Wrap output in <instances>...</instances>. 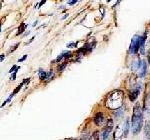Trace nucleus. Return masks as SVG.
I'll return each mask as SVG.
<instances>
[{
    "mask_svg": "<svg viewBox=\"0 0 150 140\" xmlns=\"http://www.w3.org/2000/svg\"><path fill=\"white\" fill-rule=\"evenodd\" d=\"M143 124V111L140 104H136L133 108V114L131 120V128L132 133L134 135L138 134L142 128Z\"/></svg>",
    "mask_w": 150,
    "mask_h": 140,
    "instance_id": "nucleus-1",
    "label": "nucleus"
},
{
    "mask_svg": "<svg viewBox=\"0 0 150 140\" xmlns=\"http://www.w3.org/2000/svg\"><path fill=\"white\" fill-rule=\"evenodd\" d=\"M123 101V93L122 91H115L111 93L107 99V107L110 109H119L121 107Z\"/></svg>",
    "mask_w": 150,
    "mask_h": 140,
    "instance_id": "nucleus-2",
    "label": "nucleus"
},
{
    "mask_svg": "<svg viewBox=\"0 0 150 140\" xmlns=\"http://www.w3.org/2000/svg\"><path fill=\"white\" fill-rule=\"evenodd\" d=\"M140 36L139 35H134L131 40V44L129 47V53L131 55L135 54L137 50L139 49V45H140Z\"/></svg>",
    "mask_w": 150,
    "mask_h": 140,
    "instance_id": "nucleus-3",
    "label": "nucleus"
},
{
    "mask_svg": "<svg viewBox=\"0 0 150 140\" xmlns=\"http://www.w3.org/2000/svg\"><path fill=\"white\" fill-rule=\"evenodd\" d=\"M141 86H142L141 84H138V85H137V87L135 89H132V91L129 93V99L131 101H134L137 97H138L140 91H141V88H142Z\"/></svg>",
    "mask_w": 150,
    "mask_h": 140,
    "instance_id": "nucleus-4",
    "label": "nucleus"
},
{
    "mask_svg": "<svg viewBox=\"0 0 150 140\" xmlns=\"http://www.w3.org/2000/svg\"><path fill=\"white\" fill-rule=\"evenodd\" d=\"M130 127H131V125H130L129 118H126V120L124 121V124H123V137H127L128 136Z\"/></svg>",
    "mask_w": 150,
    "mask_h": 140,
    "instance_id": "nucleus-5",
    "label": "nucleus"
},
{
    "mask_svg": "<svg viewBox=\"0 0 150 140\" xmlns=\"http://www.w3.org/2000/svg\"><path fill=\"white\" fill-rule=\"evenodd\" d=\"M104 122V116H103V113L102 112H98L97 114L95 115L94 117V123H95L97 126H100L102 125Z\"/></svg>",
    "mask_w": 150,
    "mask_h": 140,
    "instance_id": "nucleus-6",
    "label": "nucleus"
},
{
    "mask_svg": "<svg viewBox=\"0 0 150 140\" xmlns=\"http://www.w3.org/2000/svg\"><path fill=\"white\" fill-rule=\"evenodd\" d=\"M145 42H146V32L144 33V35L140 38V45H139V50L140 53L142 55L145 54Z\"/></svg>",
    "mask_w": 150,
    "mask_h": 140,
    "instance_id": "nucleus-7",
    "label": "nucleus"
},
{
    "mask_svg": "<svg viewBox=\"0 0 150 140\" xmlns=\"http://www.w3.org/2000/svg\"><path fill=\"white\" fill-rule=\"evenodd\" d=\"M146 72H147V62L145 61V60H143V62H142V67H141V69H140V73H139L140 77H144Z\"/></svg>",
    "mask_w": 150,
    "mask_h": 140,
    "instance_id": "nucleus-8",
    "label": "nucleus"
},
{
    "mask_svg": "<svg viewBox=\"0 0 150 140\" xmlns=\"http://www.w3.org/2000/svg\"><path fill=\"white\" fill-rule=\"evenodd\" d=\"M70 56H71V52H70V51H64V52H62L61 54H60L59 56L57 57L56 61L59 62L60 60H62V59L64 58V57H70Z\"/></svg>",
    "mask_w": 150,
    "mask_h": 140,
    "instance_id": "nucleus-9",
    "label": "nucleus"
},
{
    "mask_svg": "<svg viewBox=\"0 0 150 140\" xmlns=\"http://www.w3.org/2000/svg\"><path fill=\"white\" fill-rule=\"evenodd\" d=\"M110 132H111V130L108 129V128H106L105 130H103L102 133H101V138H102L103 140H107L108 137H109Z\"/></svg>",
    "mask_w": 150,
    "mask_h": 140,
    "instance_id": "nucleus-10",
    "label": "nucleus"
},
{
    "mask_svg": "<svg viewBox=\"0 0 150 140\" xmlns=\"http://www.w3.org/2000/svg\"><path fill=\"white\" fill-rule=\"evenodd\" d=\"M145 135L147 136V138L150 139V120L147 122V124H146V128H145Z\"/></svg>",
    "mask_w": 150,
    "mask_h": 140,
    "instance_id": "nucleus-11",
    "label": "nucleus"
},
{
    "mask_svg": "<svg viewBox=\"0 0 150 140\" xmlns=\"http://www.w3.org/2000/svg\"><path fill=\"white\" fill-rule=\"evenodd\" d=\"M38 73H39V78L40 79H46V76H47V74H46V72L44 71V70H42V69H39V71H38Z\"/></svg>",
    "mask_w": 150,
    "mask_h": 140,
    "instance_id": "nucleus-12",
    "label": "nucleus"
},
{
    "mask_svg": "<svg viewBox=\"0 0 150 140\" xmlns=\"http://www.w3.org/2000/svg\"><path fill=\"white\" fill-rule=\"evenodd\" d=\"M53 75H54V72H53V70L52 69H50L49 71H48V73H47V76H46V80H50V79L52 78Z\"/></svg>",
    "mask_w": 150,
    "mask_h": 140,
    "instance_id": "nucleus-13",
    "label": "nucleus"
},
{
    "mask_svg": "<svg viewBox=\"0 0 150 140\" xmlns=\"http://www.w3.org/2000/svg\"><path fill=\"white\" fill-rule=\"evenodd\" d=\"M26 24L25 23H23L22 25H21V27H19V29H18V34H21V33H23V31L25 30V28H26Z\"/></svg>",
    "mask_w": 150,
    "mask_h": 140,
    "instance_id": "nucleus-14",
    "label": "nucleus"
},
{
    "mask_svg": "<svg viewBox=\"0 0 150 140\" xmlns=\"http://www.w3.org/2000/svg\"><path fill=\"white\" fill-rule=\"evenodd\" d=\"M107 128L110 129V130H112V128H113V121H112V119H108V121H107Z\"/></svg>",
    "mask_w": 150,
    "mask_h": 140,
    "instance_id": "nucleus-15",
    "label": "nucleus"
},
{
    "mask_svg": "<svg viewBox=\"0 0 150 140\" xmlns=\"http://www.w3.org/2000/svg\"><path fill=\"white\" fill-rule=\"evenodd\" d=\"M99 139V136H98V132H95V133H94L92 136L90 137V138H89L88 140H98Z\"/></svg>",
    "mask_w": 150,
    "mask_h": 140,
    "instance_id": "nucleus-16",
    "label": "nucleus"
},
{
    "mask_svg": "<svg viewBox=\"0 0 150 140\" xmlns=\"http://www.w3.org/2000/svg\"><path fill=\"white\" fill-rule=\"evenodd\" d=\"M13 96H14L13 94H11V95L9 96V98H7V99H6L5 101H4V102H3V104H2V107H3V106H5V105H6L8 102H10V100L12 99V97H13Z\"/></svg>",
    "mask_w": 150,
    "mask_h": 140,
    "instance_id": "nucleus-17",
    "label": "nucleus"
},
{
    "mask_svg": "<svg viewBox=\"0 0 150 140\" xmlns=\"http://www.w3.org/2000/svg\"><path fill=\"white\" fill-rule=\"evenodd\" d=\"M23 85H24V83H23V82H22V83H21V84H20V85H18V86H17V88H16V89H15V90H14V92H13V93H12V94H13V95H14V94H16V93H17V92H18V91H19V90H20V89H21V88H22V86H23Z\"/></svg>",
    "mask_w": 150,
    "mask_h": 140,
    "instance_id": "nucleus-18",
    "label": "nucleus"
},
{
    "mask_svg": "<svg viewBox=\"0 0 150 140\" xmlns=\"http://www.w3.org/2000/svg\"><path fill=\"white\" fill-rule=\"evenodd\" d=\"M122 110H123L122 108H119V109H117V110H116L115 112H114V115H115L116 117L120 116V114H121V113H122Z\"/></svg>",
    "mask_w": 150,
    "mask_h": 140,
    "instance_id": "nucleus-19",
    "label": "nucleus"
},
{
    "mask_svg": "<svg viewBox=\"0 0 150 140\" xmlns=\"http://www.w3.org/2000/svg\"><path fill=\"white\" fill-rule=\"evenodd\" d=\"M66 65H67V63H66V62H65V63L62 64L61 66H59V67H58V71H59V72H61L62 70H63V69L65 68V67H66Z\"/></svg>",
    "mask_w": 150,
    "mask_h": 140,
    "instance_id": "nucleus-20",
    "label": "nucleus"
},
{
    "mask_svg": "<svg viewBox=\"0 0 150 140\" xmlns=\"http://www.w3.org/2000/svg\"><path fill=\"white\" fill-rule=\"evenodd\" d=\"M26 57H27V55H24V56L22 57V58H20V59L18 60V61H19V62H22V61H24V60L26 59Z\"/></svg>",
    "mask_w": 150,
    "mask_h": 140,
    "instance_id": "nucleus-21",
    "label": "nucleus"
},
{
    "mask_svg": "<svg viewBox=\"0 0 150 140\" xmlns=\"http://www.w3.org/2000/svg\"><path fill=\"white\" fill-rule=\"evenodd\" d=\"M71 46H76V44L75 43H69V44H67V47H71Z\"/></svg>",
    "mask_w": 150,
    "mask_h": 140,
    "instance_id": "nucleus-22",
    "label": "nucleus"
},
{
    "mask_svg": "<svg viewBox=\"0 0 150 140\" xmlns=\"http://www.w3.org/2000/svg\"><path fill=\"white\" fill-rule=\"evenodd\" d=\"M67 3H68L69 5H73V4L76 3V1H68V2H67Z\"/></svg>",
    "mask_w": 150,
    "mask_h": 140,
    "instance_id": "nucleus-23",
    "label": "nucleus"
},
{
    "mask_svg": "<svg viewBox=\"0 0 150 140\" xmlns=\"http://www.w3.org/2000/svg\"><path fill=\"white\" fill-rule=\"evenodd\" d=\"M4 59H5V55H4V54H2V55H1V59H0V61L2 62Z\"/></svg>",
    "mask_w": 150,
    "mask_h": 140,
    "instance_id": "nucleus-24",
    "label": "nucleus"
},
{
    "mask_svg": "<svg viewBox=\"0 0 150 140\" xmlns=\"http://www.w3.org/2000/svg\"><path fill=\"white\" fill-rule=\"evenodd\" d=\"M18 45H19V44H18V43H17V44H16V45H15V46H14L13 48H12V49L10 50V51H13V50H15V49H16V48H17V46H18Z\"/></svg>",
    "mask_w": 150,
    "mask_h": 140,
    "instance_id": "nucleus-25",
    "label": "nucleus"
},
{
    "mask_svg": "<svg viewBox=\"0 0 150 140\" xmlns=\"http://www.w3.org/2000/svg\"><path fill=\"white\" fill-rule=\"evenodd\" d=\"M45 3V1H41L40 3H39V6H41V5H43V4Z\"/></svg>",
    "mask_w": 150,
    "mask_h": 140,
    "instance_id": "nucleus-26",
    "label": "nucleus"
},
{
    "mask_svg": "<svg viewBox=\"0 0 150 140\" xmlns=\"http://www.w3.org/2000/svg\"><path fill=\"white\" fill-rule=\"evenodd\" d=\"M148 60L150 61V50H149V53H148Z\"/></svg>",
    "mask_w": 150,
    "mask_h": 140,
    "instance_id": "nucleus-27",
    "label": "nucleus"
}]
</instances>
